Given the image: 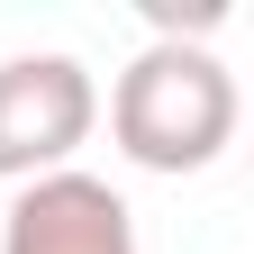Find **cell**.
Instances as JSON below:
<instances>
[{"label":"cell","instance_id":"obj_3","mask_svg":"<svg viewBox=\"0 0 254 254\" xmlns=\"http://www.w3.org/2000/svg\"><path fill=\"white\" fill-rule=\"evenodd\" d=\"M0 254H136V218L100 173H46L18 182Z\"/></svg>","mask_w":254,"mask_h":254},{"label":"cell","instance_id":"obj_2","mask_svg":"<svg viewBox=\"0 0 254 254\" xmlns=\"http://www.w3.org/2000/svg\"><path fill=\"white\" fill-rule=\"evenodd\" d=\"M100 127V82L82 55H9L0 64V182L73 173Z\"/></svg>","mask_w":254,"mask_h":254},{"label":"cell","instance_id":"obj_1","mask_svg":"<svg viewBox=\"0 0 254 254\" xmlns=\"http://www.w3.org/2000/svg\"><path fill=\"white\" fill-rule=\"evenodd\" d=\"M109 136L136 173H209L236 145V73L209 46L154 37L109 91Z\"/></svg>","mask_w":254,"mask_h":254}]
</instances>
